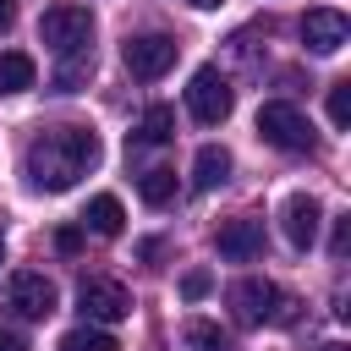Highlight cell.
Listing matches in <instances>:
<instances>
[{
	"label": "cell",
	"mask_w": 351,
	"mask_h": 351,
	"mask_svg": "<svg viewBox=\"0 0 351 351\" xmlns=\"http://www.w3.org/2000/svg\"><path fill=\"white\" fill-rule=\"evenodd\" d=\"M329 121H335V132L351 126V82H329Z\"/></svg>",
	"instance_id": "20"
},
{
	"label": "cell",
	"mask_w": 351,
	"mask_h": 351,
	"mask_svg": "<svg viewBox=\"0 0 351 351\" xmlns=\"http://www.w3.org/2000/svg\"><path fill=\"white\" fill-rule=\"evenodd\" d=\"M38 82V66H33V55H22V49H5L0 55V93H27Z\"/></svg>",
	"instance_id": "14"
},
{
	"label": "cell",
	"mask_w": 351,
	"mask_h": 351,
	"mask_svg": "<svg viewBox=\"0 0 351 351\" xmlns=\"http://www.w3.org/2000/svg\"><path fill=\"white\" fill-rule=\"evenodd\" d=\"M208 285H214V280H208V269H186V274H181V296H186V302L208 296Z\"/></svg>",
	"instance_id": "21"
},
{
	"label": "cell",
	"mask_w": 351,
	"mask_h": 351,
	"mask_svg": "<svg viewBox=\"0 0 351 351\" xmlns=\"http://www.w3.org/2000/svg\"><path fill=\"white\" fill-rule=\"evenodd\" d=\"M230 181V154L225 148H197V159H192V186L197 192H214V186H225Z\"/></svg>",
	"instance_id": "12"
},
{
	"label": "cell",
	"mask_w": 351,
	"mask_h": 351,
	"mask_svg": "<svg viewBox=\"0 0 351 351\" xmlns=\"http://www.w3.org/2000/svg\"><path fill=\"white\" fill-rule=\"evenodd\" d=\"M38 38H44L55 55L88 49V38H93V11H88V5H49V11L38 16Z\"/></svg>",
	"instance_id": "3"
},
{
	"label": "cell",
	"mask_w": 351,
	"mask_h": 351,
	"mask_svg": "<svg viewBox=\"0 0 351 351\" xmlns=\"http://www.w3.org/2000/svg\"><path fill=\"white\" fill-rule=\"evenodd\" d=\"M5 307H11L16 318H49V313H55V285H49L44 274L22 269V274L5 280Z\"/></svg>",
	"instance_id": "7"
},
{
	"label": "cell",
	"mask_w": 351,
	"mask_h": 351,
	"mask_svg": "<svg viewBox=\"0 0 351 351\" xmlns=\"http://www.w3.org/2000/svg\"><path fill=\"white\" fill-rule=\"evenodd\" d=\"M55 247H60V252H77V247H82V230H60Z\"/></svg>",
	"instance_id": "23"
},
{
	"label": "cell",
	"mask_w": 351,
	"mask_h": 351,
	"mask_svg": "<svg viewBox=\"0 0 351 351\" xmlns=\"http://www.w3.org/2000/svg\"><path fill=\"white\" fill-rule=\"evenodd\" d=\"M302 38H307V49H313V55H335V49L351 38V22H346L335 5H318V11H307V16H302Z\"/></svg>",
	"instance_id": "10"
},
{
	"label": "cell",
	"mask_w": 351,
	"mask_h": 351,
	"mask_svg": "<svg viewBox=\"0 0 351 351\" xmlns=\"http://www.w3.org/2000/svg\"><path fill=\"white\" fill-rule=\"evenodd\" d=\"M192 5H197V11H214V5H219V0H192Z\"/></svg>",
	"instance_id": "27"
},
{
	"label": "cell",
	"mask_w": 351,
	"mask_h": 351,
	"mask_svg": "<svg viewBox=\"0 0 351 351\" xmlns=\"http://www.w3.org/2000/svg\"><path fill=\"white\" fill-rule=\"evenodd\" d=\"M82 225H88L93 236H121V225H126V208H121V197H110V192H99V197L88 203V214H82Z\"/></svg>",
	"instance_id": "13"
},
{
	"label": "cell",
	"mask_w": 351,
	"mask_h": 351,
	"mask_svg": "<svg viewBox=\"0 0 351 351\" xmlns=\"http://www.w3.org/2000/svg\"><path fill=\"white\" fill-rule=\"evenodd\" d=\"M176 49H181V44H176L170 33H137V38H126L121 55H126V71H132L137 82H159V77L176 66Z\"/></svg>",
	"instance_id": "5"
},
{
	"label": "cell",
	"mask_w": 351,
	"mask_h": 351,
	"mask_svg": "<svg viewBox=\"0 0 351 351\" xmlns=\"http://www.w3.org/2000/svg\"><path fill=\"white\" fill-rule=\"evenodd\" d=\"M230 104H236V93H230V82L219 77V66H197L192 82H186V110H192V121L219 126V121L230 115Z\"/></svg>",
	"instance_id": "4"
},
{
	"label": "cell",
	"mask_w": 351,
	"mask_h": 351,
	"mask_svg": "<svg viewBox=\"0 0 351 351\" xmlns=\"http://www.w3.org/2000/svg\"><path fill=\"white\" fill-rule=\"evenodd\" d=\"M181 340H186V351H230V335L219 324H208V318H186Z\"/></svg>",
	"instance_id": "17"
},
{
	"label": "cell",
	"mask_w": 351,
	"mask_h": 351,
	"mask_svg": "<svg viewBox=\"0 0 351 351\" xmlns=\"http://www.w3.org/2000/svg\"><path fill=\"white\" fill-rule=\"evenodd\" d=\"M77 307H82L88 324L110 329V324H121V318L132 313V296H126L115 280H82V285H77Z\"/></svg>",
	"instance_id": "6"
},
{
	"label": "cell",
	"mask_w": 351,
	"mask_h": 351,
	"mask_svg": "<svg viewBox=\"0 0 351 351\" xmlns=\"http://www.w3.org/2000/svg\"><path fill=\"white\" fill-rule=\"evenodd\" d=\"M318 351H351V346H340V340H329V346H318Z\"/></svg>",
	"instance_id": "26"
},
{
	"label": "cell",
	"mask_w": 351,
	"mask_h": 351,
	"mask_svg": "<svg viewBox=\"0 0 351 351\" xmlns=\"http://www.w3.org/2000/svg\"><path fill=\"white\" fill-rule=\"evenodd\" d=\"M258 252H263V225H258V219H230V225H219V258L252 263Z\"/></svg>",
	"instance_id": "11"
},
{
	"label": "cell",
	"mask_w": 351,
	"mask_h": 351,
	"mask_svg": "<svg viewBox=\"0 0 351 351\" xmlns=\"http://www.w3.org/2000/svg\"><path fill=\"white\" fill-rule=\"evenodd\" d=\"M329 252H335V258H346V252H351V214H346V219H335V241H329Z\"/></svg>",
	"instance_id": "22"
},
{
	"label": "cell",
	"mask_w": 351,
	"mask_h": 351,
	"mask_svg": "<svg viewBox=\"0 0 351 351\" xmlns=\"http://www.w3.org/2000/svg\"><path fill=\"white\" fill-rule=\"evenodd\" d=\"M137 192H143V203H154V208L170 203V197H176V170H170V165L143 170V176H137Z\"/></svg>",
	"instance_id": "18"
},
{
	"label": "cell",
	"mask_w": 351,
	"mask_h": 351,
	"mask_svg": "<svg viewBox=\"0 0 351 351\" xmlns=\"http://www.w3.org/2000/svg\"><path fill=\"white\" fill-rule=\"evenodd\" d=\"M318 225H324L318 197H313V192H291L285 208H280V230H285V241H291L296 252H307V247L318 241Z\"/></svg>",
	"instance_id": "8"
},
{
	"label": "cell",
	"mask_w": 351,
	"mask_h": 351,
	"mask_svg": "<svg viewBox=\"0 0 351 351\" xmlns=\"http://www.w3.org/2000/svg\"><path fill=\"white\" fill-rule=\"evenodd\" d=\"M274 307H280V291H274L269 280H236V285H230V313H236V324H241V329L269 324V318H274Z\"/></svg>",
	"instance_id": "9"
},
{
	"label": "cell",
	"mask_w": 351,
	"mask_h": 351,
	"mask_svg": "<svg viewBox=\"0 0 351 351\" xmlns=\"http://www.w3.org/2000/svg\"><path fill=\"white\" fill-rule=\"evenodd\" d=\"M88 77H93V49H71V55H60V66H55V88H60V93H77Z\"/></svg>",
	"instance_id": "16"
},
{
	"label": "cell",
	"mask_w": 351,
	"mask_h": 351,
	"mask_svg": "<svg viewBox=\"0 0 351 351\" xmlns=\"http://www.w3.org/2000/svg\"><path fill=\"white\" fill-rule=\"evenodd\" d=\"M0 351H27V340L16 329H0Z\"/></svg>",
	"instance_id": "24"
},
{
	"label": "cell",
	"mask_w": 351,
	"mask_h": 351,
	"mask_svg": "<svg viewBox=\"0 0 351 351\" xmlns=\"http://www.w3.org/2000/svg\"><path fill=\"white\" fill-rule=\"evenodd\" d=\"M0 263H5V236H0Z\"/></svg>",
	"instance_id": "28"
},
{
	"label": "cell",
	"mask_w": 351,
	"mask_h": 351,
	"mask_svg": "<svg viewBox=\"0 0 351 351\" xmlns=\"http://www.w3.org/2000/svg\"><path fill=\"white\" fill-rule=\"evenodd\" d=\"M258 137H263L269 148H280V154H307V148H313L307 115H302L296 104H280V99L258 110Z\"/></svg>",
	"instance_id": "2"
},
{
	"label": "cell",
	"mask_w": 351,
	"mask_h": 351,
	"mask_svg": "<svg viewBox=\"0 0 351 351\" xmlns=\"http://www.w3.org/2000/svg\"><path fill=\"white\" fill-rule=\"evenodd\" d=\"M99 132L93 126H49L44 137H33L27 143V181L38 186V192H66V186H77V176H88L93 165H99Z\"/></svg>",
	"instance_id": "1"
},
{
	"label": "cell",
	"mask_w": 351,
	"mask_h": 351,
	"mask_svg": "<svg viewBox=\"0 0 351 351\" xmlns=\"http://www.w3.org/2000/svg\"><path fill=\"white\" fill-rule=\"evenodd\" d=\"M170 137H176V110H170V104H148L143 121H137V143H143V148H159V143H170Z\"/></svg>",
	"instance_id": "15"
},
{
	"label": "cell",
	"mask_w": 351,
	"mask_h": 351,
	"mask_svg": "<svg viewBox=\"0 0 351 351\" xmlns=\"http://www.w3.org/2000/svg\"><path fill=\"white\" fill-rule=\"evenodd\" d=\"M60 351H121V346H115V335H110V329L82 324V329H66V335H60Z\"/></svg>",
	"instance_id": "19"
},
{
	"label": "cell",
	"mask_w": 351,
	"mask_h": 351,
	"mask_svg": "<svg viewBox=\"0 0 351 351\" xmlns=\"http://www.w3.org/2000/svg\"><path fill=\"white\" fill-rule=\"evenodd\" d=\"M11 22H16V0H0V33H5Z\"/></svg>",
	"instance_id": "25"
}]
</instances>
